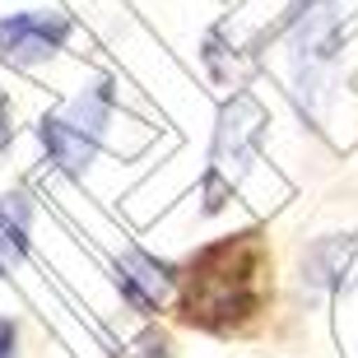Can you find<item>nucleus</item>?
I'll return each instance as SVG.
<instances>
[{"label":"nucleus","mask_w":358,"mask_h":358,"mask_svg":"<svg viewBox=\"0 0 358 358\" xmlns=\"http://www.w3.org/2000/svg\"><path fill=\"white\" fill-rule=\"evenodd\" d=\"M266 247L256 242V233L242 238H224L191 256L186 275H177L182 289V312L186 321H196L205 331H233L247 317L261 312L266 303Z\"/></svg>","instance_id":"1"},{"label":"nucleus","mask_w":358,"mask_h":358,"mask_svg":"<svg viewBox=\"0 0 358 358\" xmlns=\"http://www.w3.org/2000/svg\"><path fill=\"white\" fill-rule=\"evenodd\" d=\"M117 112V93H112V80H98L89 89H80L70 103H61L52 117H42L38 140L47 149V159L66 173H84L103 145V131Z\"/></svg>","instance_id":"2"},{"label":"nucleus","mask_w":358,"mask_h":358,"mask_svg":"<svg viewBox=\"0 0 358 358\" xmlns=\"http://www.w3.org/2000/svg\"><path fill=\"white\" fill-rule=\"evenodd\" d=\"M70 33H75V24L61 10H19L0 19V61L19 70L42 66L70 42Z\"/></svg>","instance_id":"3"},{"label":"nucleus","mask_w":358,"mask_h":358,"mask_svg":"<svg viewBox=\"0 0 358 358\" xmlns=\"http://www.w3.org/2000/svg\"><path fill=\"white\" fill-rule=\"evenodd\" d=\"M117 289L135 312H159L168 293L177 289V275L173 266H163L154 256H126V261H117Z\"/></svg>","instance_id":"4"},{"label":"nucleus","mask_w":358,"mask_h":358,"mask_svg":"<svg viewBox=\"0 0 358 358\" xmlns=\"http://www.w3.org/2000/svg\"><path fill=\"white\" fill-rule=\"evenodd\" d=\"M28 224H33V205L28 196H0V275L24 256L28 247Z\"/></svg>","instance_id":"5"},{"label":"nucleus","mask_w":358,"mask_h":358,"mask_svg":"<svg viewBox=\"0 0 358 358\" xmlns=\"http://www.w3.org/2000/svg\"><path fill=\"white\" fill-rule=\"evenodd\" d=\"M19 326H14V321H5L0 317V358H19Z\"/></svg>","instance_id":"6"},{"label":"nucleus","mask_w":358,"mask_h":358,"mask_svg":"<svg viewBox=\"0 0 358 358\" xmlns=\"http://www.w3.org/2000/svg\"><path fill=\"white\" fill-rule=\"evenodd\" d=\"M10 135H14V112H10V98L0 93V149L10 145Z\"/></svg>","instance_id":"7"}]
</instances>
